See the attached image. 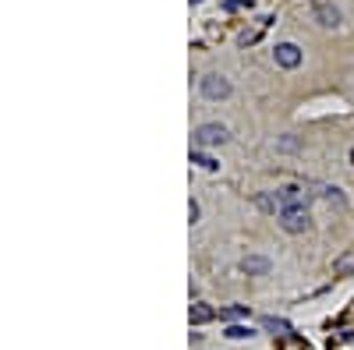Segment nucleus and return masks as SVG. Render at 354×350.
<instances>
[{"mask_svg":"<svg viewBox=\"0 0 354 350\" xmlns=\"http://www.w3.org/2000/svg\"><path fill=\"white\" fill-rule=\"evenodd\" d=\"M280 226L287 233H305L312 226V216H308V206H287L280 209Z\"/></svg>","mask_w":354,"mask_h":350,"instance_id":"1","label":"nucleus"},{"mask_svg":"<svg viewBox=\"0 0 354 350\" xmlns=\"http://www.w3.org/2000/svg\"><path fill=\"white\" fill-rule=\"evenodd\" d=\"M198 89H202L205 99H227V96H230V81H227L223 75H202Z\"/></svg>","mask_w":354,"mask_h":350,"instance_id":"2","label":"nucleus"},{"mask_svg":"<svg viewBox=\"0 0 354 350\" xmlns=\"http://www.w3.org/2000/svg\"><path fill=\"white\" fill-rule=\"evenodd\" d=\"M192 142H195V149L198 145H223L227 142V128L223 124H202V128H195Z\"/></svg>","mask_w":354,"mask_h":350,"instance_id":"3","label":"nucleus"},{"mask_svg":"<svg viewBox=\"0 0 354 350\" xmlns=\"http://www.w3.org/2000/svg\"><path fill=\"white\" fill-rule=\"evenodd\" d=\"M273 61H277L280 68H298V64H301V50L294 46V43H277Z\"/></svg>","mask_w":354,"mask_h":350,"instance_id":"4","label":"nucleus"},{"mask_svg":"<svg viewBox=\"0 0 354 350\" xmlns=\"http://www.w3.org/2000/svg\"><path fill=\"white\" fill-rule=\"evenodd\" d=\"M277 198H280V209H287V206H305V195H301V188H294V184L280 188V191H277Z\"/></svg>","mask_w":354,"mask_h":350,"instance_id":"5","label":"nucleus"},{"mask_svg":"<svg viewBox=\"0 0 354 350\" xmlns=\"http://www.w3.org/2000/svg\"><path fill=\"white\" fill-rule=\"evenodd\" d=\"M315 21L326 25V28H337L340 25V11L330 8V4H315Z\"/></svg>","mask_w":354,"mask_h":350,"instance_id":"6","label":"nucleus"},{"mask_svg":"<svg viewBox=\"0 0 354 350\" xmlns=\"http://www.w3.org/2000/svg\"><path fill=\"white\" fill-rule=\"evenodd\" d=\"M192 326H202V322H213V318H216V311L209 308V304H192Z\"/></svg>","mask_w":354,"mask_h":350,"instance_id":"7","label":"nucleus"},{"mask_svg":"<svg viewBox=\"0 0 354 350\" xmlns=\"http://www.w3.org/2000/svg\"><path fill=\"white\" fill-rule=\"evenodd\" d=\"M245 273H255V276H262V273H270V258H259V255H248V258H245Z\"/></svg>","mask_w":354,"mask_h":350,"instance_id":"8","label":"nucleus"},{"mask_svg":"<svg viewBox=\"0 0 354 350\" xmlns=\"http://www.w3.org/2000/svg\"><path fill=\"white\" fill-rule=\"evenodd\" d=\"M333 273H337V276H351V273H354V251H344V255L333 262Z\"/></svg>","mask_w":354,"mask_h":350,"instance_id":"9","label":"nucleus"},{"mask_svg":"<svg viewBox=\"0 0 354 350\" xmlns=\"http://www.w3.org/2000/svg\"><path fill=\"white\" fill-rule=\"evenodd\" d=\"M192 163H198V166H205V170H216V166H220L213 156H205V153H198V149L192 153Z\"/></svg>","mask_w":354,"mask_h":350,"instance_id":"10","label":"nucleus"},{"mask_svg":"<svg viewBox=\"0 0 354 350\" xmlns=\"http://www.w3.org/2000/svg\"><path fill=\"white\" fill-rule=\"evenodd\" d=\"M227 336L230 340H245V336H252V329L248 326H227Z\"/></svg>","mask_w":354,"mask_h":350,"instance_id":"11","label":"nucleus"},{"mask_svg":"<svg viewBox=\"0 0 354 350\" xmlns=\"http://www.w3.org/2000/svg\"><path fill=\"white\" fill-rule=\"evenodd\" d=\"M241 315H248V311H245V308H223V311H220L223 322H234V318H241Z\"/></svg>","mask_w":354,"mask_h":350,"instance_id":"12","label":"nucleus"},{"mask_svg":"<svg viewBox=\"0 0 354 350\" xmlns=\"http://www.w3.org/2000/svg\"><path fill=\"white\" fill-rule=\"evenodd\" d=\"M241 8H248V0H227L223 4V11H241Z\"/></svg>","mask_w":354,"mask_h":350,"instance_id":"13","label":"nucleus"},{"mask_svg":"<svg viewBox=\"0 0 354 350\" xmlns=\"http://www.w3.org/2000/svg\"><path fill=\"white\" fill-rule=\"evenodd\" d=\"M188 220H192V223H198V202H195V198L188 202Z\"/></svg>","mask_w":354,"mask_h":350,"instance_id":"14","label":"nucleus"},{"mask_svg":"<svg viewBox=\"0 0 354 350\" xmlns=\"http://www.w3.org/2000/svg\"><path fill=\"white\" fill-rule=\"evenodd\" d=\"M259 206H262V209H277V202H273L270 195H259Z\"/></svg>","mask_w":354,"mask_h":350,"instance_id":"15","label":"nucleus"},{"mask_svg":"<svg viewBox=\"0 0 354 350\" xmlns=\"http://www.w3.org/2000/svg\"><path fill=\"white\" fill-rule=\"evenodd\" d=\"M351 166H354V149H351Z\"/></svg>","mask_w":354,"mask_h":350,"instance_id":"16","label":"nucleus"},{"mask_svg":"<svg viewBox=\"0 0 354 350\" xmlns=\"http://www.w3.org/2000/svg\"><path fill=\"white\" fill-rule=\"evenodd\" d=\"M192 4H202V0H192Z\"/></svg>","mask_w":354,"mask_h":350,"instance_id":"17","label":"nucleus"}]
</instances>
